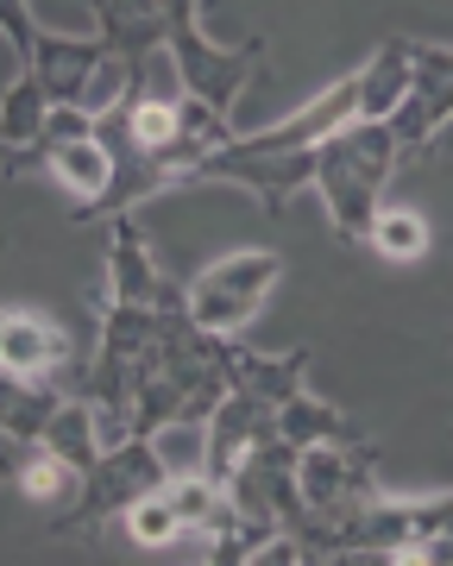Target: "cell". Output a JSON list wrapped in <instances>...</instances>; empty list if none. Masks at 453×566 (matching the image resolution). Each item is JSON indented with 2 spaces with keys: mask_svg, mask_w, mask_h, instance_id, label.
<instances>
[{
  "mask_svg": "<svg viewBox=\"0 0 453 566\" xmlns=\"http://www.w3.org/2000/svg\"><path fill=\"white\" fill-rule=\"evenodd\" d=\"M403 164V145H397L391 120H347L340 133L315 145V182L322 189V208H328V227L347 245L371 240V221H378V196L391 170Z\"/></svg>",
  "mask_w": 453,
  "mask_h": 566,
  "instance_id": "1",
  "label": "cell"
},
{
  "mask_svg": "<svg viewBox=\"0 0 453 566\" xmlns=\"http://www.w3.org/2000/svg\"><path fill=\"white\" fill-rule=\"evenodd\" d=\"M165 7V51L177 63V82H183V95L208 102L214 114L233 120V102L246 95V82L259 76V63H265V39H246V44H214L202 32V13H196V0H158Z\"/></svg>",
  "mask_w": 453,
  "mask_h": 566,
  "instance_id": "2",
  "label": "cell"
},
{
  "mask_svg": "<svg viewBox=\"0 0 453 566\" xmlns=\"http://www.w3.org/2000/svg\"><path fill=\"white\" fill-rule=\"evenodd\" d=\"M165 485H170V465H165V453H158L151 434L107 441L102 460L83 472V491H76V510L63 516V528H102V523L126 516L139 497H151V491H165Z\"/></svg>",
  "mask_w": 453,
  "mask_h": 566,
  "instance_id": "3",
  "label": "cell"
},
{
  "mask_svg": "<svg viewBox=\"0 0 453 566\" xmlns=\"http://www.w3.org/2000/svg\"><path fill=\"white\" fill-rule=\"evenodd\" d=\"M277 277H284V259L265 252V245H246V252H227L208 271H196V283L183 290V303L196 315V327H208V334H240L265 308Z\"/></svg>",
  "mask_w": 453,
  "mask_h": 566,
  "instance_id": "4",
  "label": "cell"
},
{
  "mask_svg": "<svg viewBox=\"0 0 453 566\" xmlns=\"http://www.w3.org/2000/svg\"><path fill=\"white\" fill-rule=\"evenodd\" d=\"M183 182H240V189L259 196V208H265L271 221H277L289 208V196L315 182V145H303V151H271V145H259L246 133V139L214 145Z\"/></svg>",
  "mask_w": 453,
  "mask_h": 566,
  "instance_id": "5",
  "label": "cell"
},
{
  "mask_svg": "<svg viewBox=\"0 0 453 566\" xmlns=\"http://www.w3.org/2000/svg\"><path fill=\"white\" fill-rule=\"evenodd\" d=\"M227 497L240 516L271 528H296L303 523V485H296V447L277 441V434H259V441L240 453V465L227 472Z\"/></svg>",
  "mask_w": 453,
  "mask_h": 566,
  "instance_id": "6",
  "label": "cell"
},
{
  "mask_svg": "<svg viewBox=\"0 0 453 566\" xmlns=\"http://www.w3.org/2000/svg\"><path fill=\"white\" fill-rule=\"evenodd\" d=\"M371 441H322L296 453V485H303V523H322V516H340V510L366 504L378 479H371ZM296 523V528H303Z\"/></svg>",
  "mask_w": 453,
  "mask_h": 566,
  "instance_id": "7",
  "label": "cell"
},
{
  "mask_svg": "<svg viewBox=\"0 0 453 566\" xmlns=\"http://www.w3.org/2000/svg\"><path fill=\"white\" fill-rule=\"evenodd\" d=\"M415 70H410V95L397 102L391 126H397V145H403V158L422 151V145L453 120V51L441 44H415L410 51Z\"/></svg>",
  "mask_w": 453,
  "mask_h": 566,
  "instance_id": "8",
  "label": "cell"
},
{
  "mask_svg": "<svg viewBox=\"0 0 453 566\" xmlns=\"http://www.w3.org/2000/svg\"><path fill=\"white\" fill-rule=\"evenodd\" d=\"M102 25L107 57L120 63V82H151V63L165 57V7L158 0H88Z\"/></svg>",
  "mask_w": 453,
  "mask_h": 566,
  "instance_id": "9",
  "label": "cell"
},
{
  "mask_svg": "<svg viewBox=\"0 0 453 566\" xmlns=\"http://www.w3.org/2000/svg\"><path fill=\"white\" fill-rule=\"evenodd\" d=\"M25 70L44 82L51 107H88V114H95V107H102L95 102V82H102V70H107V44H102V32H95V39L39 32V51H32Z\"/></svg>",
  "mask_w": 453,
  "mask_h": 566,
  "instance_id": "10",
  "label": "cell"
},
{
  "mask_svg": "<svg viewBox=\"0 0 453 566\" xmlns=\"http://www.w3.org/2000/svg\"><path fill=\"white\" fill-rule=\"evenodd\" d=\"M63 365H70V334L44 308H0V371L51 385Z\"/></svg>",
  "mask_w": 453,
  "mask_h": 566,
  "instance_id": "11",
  "label": "cell"
},
{
  "mask_svg": "<svg viewBox=\"0 0 453 566\" xmlns=\"http://www.w3.org/2000/svg\"><path fill=\"white\" fill-rule=\"evenodd\" d=\"M107 296H126V303H170V296H183L177 283L151 264V245L133 221H114L107 233Z\"/></svg>",
  "mask_w": 453,
  "mask_h": 566,
  "instance_id": "12",
  "label": "cell"
},
{
  "mask_svg": "<svg viewBox=\"0 0 453 566\" xmlns=\"http://www.w3.org/2000/svg\"><path fill=\"white\" fill-rule=\"evenodd\" d=\"M44 126H51V95H44V82L32 76V70H20V76L0 88V151H13V158H7L13 177H20V164L32 158V145L44 139Z\"/></svg>",
  "mask_w": 453,
  "mask_h": 566,
  "instance_id": "13",
  "label": "cell"
},
{
  "mask_svg": "<svg viewBox=\"0 0 453 566\" xmlns=\"http://www.w3.org/2000/svg\"><path fill=\"white\" fill-rule=\"evenodd\" d=\"M410 51H415L410 39H384L366 70H352L359 76V120H391L397 114V102L410 95V70H415Z\"/></svg>",
  "mask_w": 453,
  "mask_h": 566,
  "instance_id": "14",
  "label": "cell"
},
{
  "mask_svg": "<svg viewBox=\"0 0 453 566\" xmlns=\"http://www.w3.org/2000/svg\"><path fill=\"white\" fill-rule=\"evenodd\" d=\"M271 434H277V441H289L296 453H303V447H322V441H366V434H359V422H347L334 403H315L309 390H296V397L277 409V428H271Z\"/></svg>",
  "mask_w": 453,
  "mask_h": 566,
  "instance_id": "15",
  "label": "cell"
},
{
  "mask_svg": "<svg viewBox=\"0 0 453 566\" xmlns=\"http://www.w3.org/2000/svg\"><path fill=\"white\" fill-rule=\"evenodd\" d=\"M13 485H20L32 504H70V497L83 491V465H70L63 453H51L44 441H20Z\"/></svg>",
  "mask_w": 453,
  "mask_h": 566,
  "instance_id": "16",
  "label": "cell"
},
{
  "mask_svg": "<svg viewBox=\"0 0 453 566\" xmlns=\"http://www.w3.org/2000/svg\"><path fill=\"white\" fill-rule=\"evenodd\" d=\"M63 397L39 378H20V371H0V441H39L51 409Z\"/></svg>",
  "mask_w": 453,
  "mask_h": 566,
  "instance_id": "17",
  "label": "cell"
},
{
  "mask_svg": "<svg viewBox=\"0 0 453 566\" xmlns=\"http://www.w3.org/2000/svg\"><path fill=\"white\" fill-rule=\"evenodd\" d=\"M366 245H378L384 259H422V252H429V221L410 214V208H378Z\"/></svg>",
  "mask_w": 453,
  "mask_h": 566,
  "instance_id": "18",
  "label": "cell"
},
{
  "mask_svg": "<svg viewBox=\"0 0 453 566\" xmlns=\"http://www.w3.org/2000/svg\"><path fill=\"white\" fill-rule=\"evenodd\" d=\"M120 523H126V535H133L139 547H170L177 535H183V528H177V516H170V504H165V491L139 497V504L126 510Z\"/></svg>",
  "mask_w": 453,
  "mask_h": 566,
  "instance_id": "19",
  "label": "cell"
},
{
  "mask_svg": "<svg viewBox=\"0 0 453 566\" xmlns=\"http://www.w3.org/2000/svg\"><path fill=\"white\" fill-rule=\"evenodd\" d=\"M0 32H7V44L20 51V70H25L32 51H39V25H32V13H25V0H0Z\"/></svg>",
  "mask_w": 453,
  "mask_h": 566,
  "instance_id": "20",
  "label": "cell"
},
{
  "mask_svg": "<svg viewBox=\"0 0 453 566\" xmlns=\"http://www.w3.org/2000/svg\"><path fill=\"white\" fill-rule=\"evenodd\" d=\"M13 460H20V441H0V479H13Z\"/></svg>",
  "mask_w": 453,
  "mask_h": 566,
  "instance_id": "21",
  "label": "cell"
}]
</instances>
